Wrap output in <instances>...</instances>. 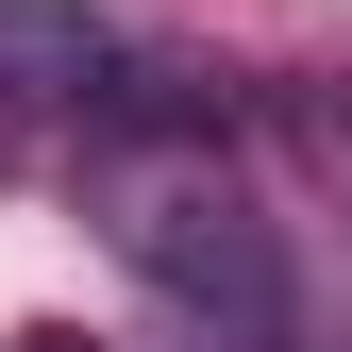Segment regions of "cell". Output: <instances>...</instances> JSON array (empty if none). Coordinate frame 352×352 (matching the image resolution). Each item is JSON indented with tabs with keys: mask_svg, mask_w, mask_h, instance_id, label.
Masks as SVG:
<instances>
[{
	"mask_svg": "<svg viewBox=\"0 0 352 352\" xmlns=\"http://www.w3.org/2000/svg\"><path fill=\"white\" fill-rule=\"evenodd\" d=\"M269 135H285L302 185L352 218V67H285V84H269Z\"/></svg>",
	"mask_w": 352,
	"mask_h": 352,
	"instance_id": "3",
	"label": "cell"
},
{
	"mask_svg": "<svg viewBox=\"0 0 352 352\" xmlns=\"http://www.w3.org/2000/svg\"><path fill=\"white\" fill-rule=\"evenodd\" d=\"M17 352H84V336H17Z\"/></svg>",
	"mask_w": 352,
	"mask_h": 352,
	"instance_id": "4",
	"label": "cell"
},
{
	"mask_svg": "<svg viewBox=\"0 0 352 352\" xmlns=\"http://www.w3.org/2000/svg\"><path fill=\"white\" fill-rule=\"evenodd\" d=\"M118 84V34H101V0H0V168H17L34 135H84V101Z\"/></svg>",
	"mask_w": 352,
	"mask_h": 352,
	"instance_id": "2",
	"label": "cell"
},
{
	"mask_svg": "<svg viewBox=\"0 0 352 352\" xmlns=\"http://www.w3.org/2000/svg\"><path fill=\"white\" fill-rule=\"evenodd\" d=\"M84 218H101V252L201 352H302L285 252H269V218H252L235 118L201 101V67H135V51H118V84L84 101Z\"/></svg>",
	"mask_w": 352,
	"mask_h": 352,
	"instance_id": "1",
	"label": "cell"
},
{
	"mask_svg": "<svg viewBox=\"0 0 352 352\" xmlns=\"http://www.w3.org/2000/svg\"><path fill=\"white\" fill-rule=\"evenodd\" d=\"M302 352H352V336H302Z\"/></svg>",
	"mask_w": 352,
	"mask_h": 352,
	"instance_id": "5",
	"label": "cell"
}]
</instances>
